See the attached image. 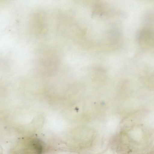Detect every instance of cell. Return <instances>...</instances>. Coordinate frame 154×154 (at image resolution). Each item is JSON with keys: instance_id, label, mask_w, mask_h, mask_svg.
<instances>
[{"instance_id": "cell-1", "label": "cell", "mask_w": 154, "mask_h": 154, "mask_svg": "<svg viewBox=\"0 0 154 154\" xmlns=\"http://www.w3.org/2000/svg\"><path fill=\"white\" fill-rule=\"evenodd\" d=\"M151 26H146L140 31L138 39L140 46L146 49H151L153 45V31Z\"/></svg>"}, {"instance_id": "cell-2", "label": "cell", "mask_w": 154, "mask_h": 154, "mask_svg": "<svg viewBox=\"0 0 154 154\" xmlns=\"http://www.w3.org/2000/svg\"><path fill=\"white\" fill-rule=\"evenodd\" d=\"M31 146L36 154H42L43 149L42 141L38 139H35L31 142Z\"/></svg>"}]
</instances>
